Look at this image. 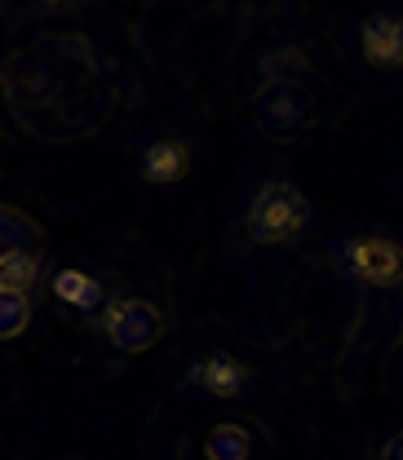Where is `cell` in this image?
Listing matches in <instances>:
<instances>
[{"instance_id": "cell-1", "label": "cell", "mask_w": 403, "mask_h": 460, "mask_svg": "<svg viewBox=\"0 0 403 460\" xmlns=\"http://www.w3.org/2000/svg\"><path fill=\"white\" fill-rule=\"evenodd\" d=\"M306 217H310V204H306L301 186L275 177V181H266V186L248 199V208H244V230H248L253 243L280 248V243H292V239L301 234Z\"/></svg>"}, {"instance_id": "cell-2", "label": "cell", "mask_w": 403, "mask_h": 460, "mask_svg": "<svg viewBox=\"0 0 403 460\" xmlns=\"http://www.w3.org/2000/svg\"><path fill=\"white\" fill-rule=\"evenodd\" d=\"M337 266L345 279L363 288H399L403 284V243L395 234L381 230H363V234H345L337 243Z\"/></svg>"}, {"instance_id": "cell-3", "label": "cell", "mask_w": 403, "mask_h": 460, "mask_svg": "<svg viewBox=\"0 0 403 460\" xmlns=\"http://www.w3.org/2000/svg\"><path fill=\"white\" fill-rule=\"evenodd\" d=\"M354 45L359 58L377 71H395L403 66V13L399 9H381V13H368L354 31Z\"/></svg>"}, {"instance_id": "cell-4", "label": "cell", "mask_w": 403, "mask_h": 460, "mask_svg": "<svg viewBox=\"0 0 403 460\" xmlns=\"http://www.w3.org/2000/svg\"><path fill=\"white\" fill-rule=\"evenodd\" d=\"M103 323H107L112 341L120 349H129V354H142V349H151V345L160 341V310L147 305V301H138V296L115 301Z\"/></svg>"}, {"instance_id": "cell-5", "label": "cell", "mask_w": 403, "mask_h": 460, "mask_svg": "<svg viewBox=\"0 0 403 460\" xmlns=\"http://www.w3.org/2000/svg\"><path fill=\"white\" fill-rule=\"evenodd\" d=\"M306 115H310V102L297 84H266L257 93V124L262 133L271 137H292L306 128Z\"/></svg>"}, {"instance_id": "cell-6", "label": "cell", "mask_w": 403, "mask_h": 460, "mask_svg": "<svg viewBox=\"0 0 403 460\" xmlns=\"http://www.w3.org/2000/svg\"><path fill=\"white\" fill-rule=\"evenodd\" d=\"M191 172V142L186 137H151L142 146V177L151 186H173Z\"/></svg>"}, {"instance_id": "cell-7", "label": "cell", "mask_w": 403, "mask_h": 460, "mask_svg": "<svg viewBox=\"0 0 403 460\" xmlns=\"http://www.w3.org/2000/svg\"><path fill=\"white\" fill-rule=\"evenodd\" d=\"M40 261H45V252H40L36 234L9 243V248L0 252V292L31 296V288H36V279H40Z\"/></svg>"}, {"instance_id": "cell-8", "label": "cell", "mask_w": 403, "mask_h": 460, "mask_svg": "<svg viewBox=\"0 0 403 460\" xmlns=\"http://www.w3.org/2000/svg\"><path fill=\"white\" fill-rule=\"evenodd\" d=\"M191 381L204 385V390L218 394V399H235V394L244 390L248 372H244L230 354H200V358L191 363Z\"/></svg>"}, {"instance_id": "cell-9", "label": "cell", "mask_w": 403, "mask_h": 460, "mask_svg": "<svg viewBox=\"0 0 403 460\" xmlns=\"http://www.w3.org/2000/svg\"><path fill=\"white\" fill-rule=\"evenodd\" d=\"M54 292L58 301H67L76 310H98L103 305V288H98V279H89L85 270H62L54 279Z\"/></svg>"}, {"instance_id": "cell-10", "label": "cell", "mask_w": 403, "mask_h": 460, "mask_svg": "<svg viewBox=\"0 0 403 460\" xmlns=\"http://www.w3.org/2000/svg\"><path fill=\"white\" fill-rule=\"evenodd\" d=\"M248 456V434L239 425H218L209 434V460H244Z\"/></svg>"}, {"instance_id": "cell-11", "label": "cell", "mask_w": 403, "mask_h": 460, "mask_svg": "<svg viewBox=\"0 0 403 460\" xmlns=\"http://www.w3.org/2000/svg\"><path fill=\"white\" fill-rule=\"evenodd\" d=\"M31 319V301L27 296H13V292H0V337H18Z\"/></svg>"}, {"instance_id": "cell-12", "label": "cell", "mask_w": 403, "mask_h": 460, "mask_svg": "<svg viewBox=\"0 0 403 460\" xmlns=\"http://www.w3.org/2000/svg\"><path fill=\"white\" fill-rule=\"evenodd\" d=\"M36 230L27 226V217L22 213H13V208H0V252L9 248V243H18V239H31Z\"/></svg>"}, {"instance_id": "cell-13", "label": "cell", "mask_w": 403, "mask_h": 460, "mask_svg": "<svg viewBox=\"0 0 403 460\" xmlns=\"http://www.w3.org/2000/svg\"><path fill=\"white\" fill-rule=\"evenodd\" d=\"M381 460H403V434H395V438L386 443V452H381Z\"/></svg>"}]
</instances>
